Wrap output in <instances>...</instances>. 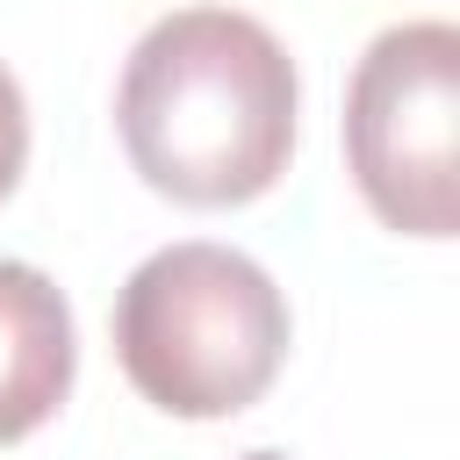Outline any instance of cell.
I'll return each mask as SVG.
<instances>
[{
  "mask_svg": "<svg viewBox=\"0 0 460 460\" xmlns=\"http://www.w3.org/2000/svg\"><path fill=\"white\" fill-rule=\"evenodd\" d=\"M295 101V58L266 22L237 7H172L122 65L115 129L158 194L230 208L288 172Z\"/></svg>",
  "mask_w": 460,
  "mask_h": 460,
  "instance_id": "obj_1",
  "label": "cell"
},
{
  "mask_svg": "<svg viewBox=\"0 0 460 460\" xmlns=\"http://www.w3.org/2000/svg\"><path fill=\"white\" fill-rule=\"evenodd\" d=\"M115 359L165 417H237L288 359V295L230 244H165L115 295Z\"/></svg>",
  "mask_w": 460,
  "mask_h": 460,
  "instance_id": "obj_2",
  "label": "cell"
},
{
  "mask_svg": "<svg viewBox=\"0 0 460 460\" xmlns=\"http://www.w3.org/2000/svg\"><path fill=\"white\" fill-rule=\"evenodd\" d=\"M453 137H460V29L453 22L381 29L345 93V165L388 230L453 237L460 223Z\"/></svg>",
  "mask_w": 460,
  "mask_h": 460,
  "instance_id": "obj_3",
  "label": "cell"
},
{
  "mask_svg": "<svg viewBox=\"0 0 460 460\" xmlns=\"http://www.w3.org/2000/svg\"><path fill=\"white\" fill-rule=\"evenodd\" d=\"M72 309L50 288V273L0 259V446L29 438L58 402L72 395Z\"/></svg>",
  "mask_w": 460,
  "mask_h": 460,
  "instance_id": "obj_4",
  "label": "cell"
},
{
  "mask_svg": "<svg viewBox=\"0 0 460 460\" xmlns=\"http://www.w3.org/2000/svg\"><path fill=\"white\" fill-rule=\"evenodd\" d=\"M22 165H29V108H22V86H14V72L0 65V201L14 194Z\"/></svg>",
  "mask_w": 460,
  "mask_h": 460,
  "instance_id": "obj_5",
  "label": "cell"
},
{
  "mask_svg": "<svg viewBox=\"0 0 460 460\" xmlns=\"http://www.w3.org/2000/svg\"><path fill=\"white\" fill-rule=\"evenodd\" d=\"M237 460H288V453H237Z\"/></svg>",
  "mask_w": 460,
  "mask_h": 460,
  "instance_id": "obj_6",
  "label": "cell"
}]
</instances>
